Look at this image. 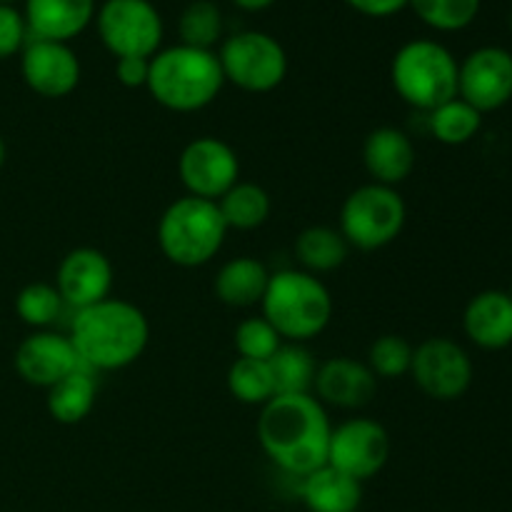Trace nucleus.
<instances>
[{"instance_id":"11","label":"nucleus","mask_w":512,"mask_h":512,"mask_svg":"<svg viewBox=\"0 0 512 512\" xmlns=\"http://www.w3.org/2000/svg\"><path fill=\"white\" fill-rule=\"evenodd\" d=\"M178 175L188 195L218 203L240 180V158L225 140L200 135L180 153Z\"/></svg>"},{"instance_id":"21","label":"nucleus","mask_w":512,"mask_h":512,"mask_svg":"<svg viewBox=\"0 0 512 512\" xmlns=\"http://www.w3.org/2000/svg\"><path fill=\"white\" fill-rule=\"evenodd\" d=\"M300 485V500L308 512H358L363 503V483L340 473L333 465L313 470Z\"/></svg>"},{"instance_id":"29","label":"nucleus","mask_w":512,"mask_h":512,"mask_svg":"<svg viewBox=\"0 0 512 512\" xmlns=\"http://www.w3.org/2000/svg\"><path fill=\"white\" fill-rule=\"evenodd\" d=\"M178 35L183 45L213 50L223 38V13L213 0H193L180 13Z\"/></svg>"},{"instance_id":"33","label":"nucleus","mask_w":512,"mask_h":512,"mask_svg":"<svg viewBox=\"0 0 512 512\" xmlns=\"http://www.w3.org/2000/svg\"><path fill=\"white\" fill-rule=\"evenodd\" d=\"M285 340L280 338L278 330L258 315V318H245L243 323L235 328L233 335V345L238 350L240 358H248V360H265L268 363L278 348L283 345Z\"/></svg>"},{"instance_id":"32","label":"nucleus","mask_w":512,"mask_h":512,"mask_svg":"<svg viewBox=\"0 0 512 512\" xmlns=\"http://www.w3.org/2000/svg\"><path fill=\"white\" fill-rule=\"evenodd\" d=\"M413 350L415 345H410V340H405L403 335H380L368 348V368L373 370V375L378 380L403 378V375H410Z\"/></svg>"},{"instance_id":"37","label":"nucleus","mask_w":512,"mask_h":512,"mask_svg":"<svg viewBox=\"0 0 512 512\" xmlns=\"http://www.w3.org/2000/svg\"><path fill=\"white\" fill-rule=\"evenodd\" d=\"M233 5H238L240 10H248V13H260V10L270 8L275 0H230Z\"/></svg>"},{"instance_id":"1","label":"nucleus","mask_w":512,"mask_h":512,"mask_svg":"<svg viewBox=\"0 0 512 512\" xmlns=\"http://www.w3.org/2000/svg\"><path fill=\"white\" fill-rule=\"evenodd\" d=\"M330 425L325 405L310 395H275L260 408L258 443L283 473L305 478L328 465Z\"/></svg>"},{"instance_id":"30","label":"nucleus","mask_w":512,"mask_h":512,"mask_svg":"<svg viewBox=\"0 0 512 512\" xmlns=\"http://www.w3.org/2000/svg\"><path fill=\"white\" fill-rule=\"evenodd\" d=\"M483 0H410L408 8L438 33H458L473 25Z\"/></svg>"},{"instance_id":"35","label":"nucleus","mask_w":512,"mask_h":512,"mask_svg":"<svg viewBox=\"0 0 512 512\" xmlns=\"http://www.w3.org/2000/svg\"><path fill=\"white\" fill-rule=\"evenodd\" d=\"M150 58H115V78L123 88L138 90L148 85Z\"/></svg>"},{"instance_id":"31","label":"nucleus","mask_w":512,"mask_h":512,"mask_svg":"<svg viewBox=\"0 0 512 512\" xmlns=\"http://www.w3.org/2000/svg\"><path fill=\"white\" fill-rule=\"evenodd\" d=\"M65 303L58 288L50 283H30L15 298V313L25 325L35 330H48L63 313Z\"/></svg>"},{"instance_id":"27","label":"nucleus","mask_w":512,"mask_h":512,"mask_svg":"<svg viewBox=\"0 0 512 512\" xmlns=\"http://www.w3.org/2000/svg\"><path fill=\"white\" fill-rule=\"evenodd\" d=\"M428 128L438 143L443 145H465L483 128V113L465 103L463 98H453L438 105L428 113Z\"/></svg>"},{"instance_id":"14","label":"nucleus","mask_w":512,"mask_h":512,"mask_svg":"<svg viewBox=\"0 0 512 512\" xmlns=\"http://www.w3.org/2000/svg\"><path fill=\"white\" fill-rule=\"evenodd\" d=\"M20 73L35 95L58 100L78 88L80 60L68 43L30 38L20 53Z\"/></svg>"},{"instance_id":"19","label":"nucleus","mask_w":512,"mask_h":512,"mask_svg":"<svg viewBox=\"0 0 512 512\" xmlns=\"http://www.w3.org/2000/svg\"><path fill=\"white\" fill-rule=\"evenodd\" d=\"M463 330L480 350H505L512 345V295L505 290H480L463 310Z\"/></svg>"},{"instance_id":"17","label":"nucleus","mask_w":512,"mask_h":512,"mask_svg":"<svg viewBox=\"0 0 512 512\" xmlns=\"http://www.w3.org/2000/svg\"><path fill=\"white\" fill-rule=\"evenodd\" d=\"M378 393V378L368 363L353 358H330L318 365L313 395L323 405L340 410H360L373 403Z\"/></svg>"},{"instance_id":"4","label":"nucleus","mask_w":512,"mask_h":512,"mask_svg":"<svg viewBox=\"0 0 512 512\" xmlns=\"http://www.w3.org/2000/svg\"><path fill=\"white\" fill-rule=\"evenodd\" d=\"M263 318L278 330L285 343H310L333 320V295L328 285L305 270H280L270 273L268 290L263 295Z\"/></svg>"},{"instance_id":"26","label":"nucleus","mask_w":512,"mask_h":512,"mask_svg":"<svg viewBox=\"0 0 512 512\" xmlns=\"http://www.w3.org/2000/svg\"><path fill=\"white\" fill-rule=\"evenodd\" d=\"M270 373L275 380V393L278 395H310L313 393L315 363L313 353L300 343H283L278 353L268 360Z\"/></svg>"},{"instance_id":"20","label":"nucleus","mask_w":512,"mask_h":512,"mask_svg":"<svg viewBox=\"0 0 512 512\" xmlns=\"http://www.w3.org/2000/svg\"><path fill=\"white\" fill-rule=\"evenodd\" d=\"M98 13L95 0H25L30 38L70 43L90 28Z\"/></svg>"},{"instance_id":"10","label":"nucleus","mask_w":512,"mask_h":512,"mask_svg":"<svg viewBox=\"0 0 512 512\" xmlns=\"http://www.w3.org/2000/svg\"><path fill=\"white\" fill-rule=\"evenodd\" d=\"M410 378L423 395L438 403H453L470 390L475 365L468 350L450 338H428L413 350Z\"/></svg>"},{"instance_id":"2","label":"nucleus","mask_w":512,"mask_h":512,"mask_svg":"<svg viewBox=\"0 0 512 512\" xmlns=\"http://www.w3.org/2000/svg\"><path fill=\"white\" fill-rule=\"evenodd\" d=\"M68 338L90 373H110L138 363L148 348L150 323L138 305L105 298L90 308L75 310Z\"/></svg>"},{"instance_id":"9","label":"nucleus","mask_w":512,"mask_h":512,"mask_svg":"<svg viewBox=\"0 0 512 512\" xmlns=\"http://www.w3.org/2000/svg\"><path fill=\"white\" fill-rule=\"evenodd\" d=\"M93 23L113 58H153L163 45V15L150 0H105Z\"/></svg>"},{"instance_id":"34","label":"nucleus","mask_w":512,"mask_h":512,"mask_svg":"<svg viewBox=\"0 0 512 512\" xmlns=\"http://www.w3.org/2000/svg\"><path fill=\"white\" fill-rule=\"evenodd\" d=\"M30 40L25 15L15 5H0V58H13L23 53Z\"/></svg>"},{"instance_id":"38","label":"nucleus","mask_w":512,"mask_h":512,"mask_svg":"<svg viewBox=\"0 0 512 512\" xmlns=\"http://www.w3.org/2000/svg\"><path fill=\"white\" fill-rule=\"evenodd\" d=\"M5 158H8V148H5V140L3 135H0V168L5 165Z\"/></svg>"},{"instance_id":"5","label":"nucleus","mask_w":512,"mask_h":512,"mask_svg":"<svg viewBox=\"0 0 512 512\" xmlns=\"http://www.w3.org/2000/svg\"><path fill=\"white\" fill-rule=\"evenodd\" d=\"M228 235L218 203L193 195L173 200L158 220V248L178 268H200L220 253Z\"/></svg>"},{"instance_id":"12","label":"nucleus","mask_w":512,"mask_h":512,"mask_svg":"<svg viewBox=\"0 0 512 512\" xmlns=\"http://www.w3.org/2000/svg\"><path fill=\"white\" fill-rule=\"evenodd\" d=\"M390 435L373 418H350L330 433L328 465L358 483L375 478L390 460Z\"/></svg>"},{"instance_id":"24","label":"nucleus","mask_w":512,"mask_h":512,"mask_svg":"<svg viewBox=\"0 0 512 512\" xmlns=\"http://www.w3.org/2000/svg\"><path fill=\"white\" fill-rule=\"evenodd\" d=\"M350 245L338 228L330 225H310L295 238V258L305 273H333L348 260Z\"/></svg>"},{"instance_id":"22","label":"nucleus","mask_w":512,"mask_h":512,"mask_svg":"<svg viewBox=\"0 0 512 512\" xmlns=\"http://www.w3.org/2000/svg\"><path fill=\"white\" fill-rule=\"evenodd\" d=\"M268 283V268L250 255H240V258L220 265L213 280V290L215 298L228 308H253V305L263 303Z\"/></svg>"},{"instance_id":"18","label":"nucleus","mask_w":512,"mask_h":512,"mask_svg":"<svg viewBox=\"0 0 512 512\" xmlns=\"http://www.w3.org/2000/svg\"><path fill=\"white\" fill-rule=\"evenodd\" d=\"M415 145L408 133L393 125L370 130L363 143V165L373 183L398 188L415 170Z\"/></svg>"},{"instance_id":"13","label":"nucleus","mask_w":512,"mask_h":512,"mask_svg":"<svg viewBox=\"0 0 512 512\" xmlns=\"http://www.w3.org/2000/svg\"><path fill=\"white\" fill-rule=\"evenodd\" d=\"M458 98L478 113H495L512 100V53L500 45H483L458 65Z\"/></svg>"},{"instance_id":"39","label":"nucleus","mask_w":512,"mask_h":512,"mask_svg":"<svg viewBox=\"0 0 512 512\" xmlns=\"http://www.w3.org/2000/svg\"><path fill=\"white\" fill-rule=\"evenodd\" d=\"M13 3H18V0H0V5H13Z\"/></svg>"},{"instance_id":"8","label":"nucleus","mask_w":512,"mask_h":512,"mask_svg":"<svg viewBox=\"0 0 512 512\" xmlns=\"http://www.w3.org/2000/svg\"><path fill=\"white\" fill-rule=\"evenodd\" d=\"M220 70L225 83L245 93H270L288 78V53L273 35L263 30H240L220 43Z\"/></svg>"},{"instance_id":"16","label":"nucleus","mask_w":512,"mask_h":512,"mask_svg":"<svg viewBox=\"0 0 512 512\" xmlns=\"http://www.w3.org/2000/svg\"><path fill=\"white\" fill-rule=\"evenodd\" d=\"M53 285L68 308H90V305L110 298L113 263L98 248H73L60 260Z\"/></svg>"},{"instance_id":"23","label":"nucleus","mask_w":512,"mask_h":512,"mask_svg":"<svg viewBox=\"0 0 512 512\" xmlns=\"http://www.w3.org/2000/svg\"><path fill=\"white\" fill-rule=\"evenodd\" d=\"M95 395H98V385H95L93 373L88 368H80L48 388L45 408L55 423L78 425L95 408Z\"/></svg>"},{"instance_id":"28","label":"nucleus","mask_w":512,"mask_h":512,"mask_svg":"<svg viewBox=\"0 0 512 512\" xmlns=\"http://www.w3.org/2000/svg\"><path fill=\"white\" fill-rule=\"evenodd\" d=\"M230 395L243 405H268L275 398V380L265 360L238 358L225 375Z\"/></svg>"},{"instance_id":"3","label":"nucleus","mask_w":512,"mask_h":512,"mask_svg":"<svg viewBox=\"0 0 512 512\" xmlns=\"http://www.w3.org/2000/svg\"><path fill=\"white\" fill-rule=\"evenodd\" d=\"M225 78L215 50L170 45L150 58L148 93L165 110L173 113H198L215 103Z\"/></svg>"},{"instance_id":"40","label":"nucleus","mask_w":512,"mask_h":512,"mask_svg":"<svg viewBox=\"0 0 512 512\" xmlns=\"http://www.w3.org/2000/svg\"><path fill=\"white\" fill-rule=\"evenodd\" d=\"M510 30H512V13H510Z\"/></svg>"},{"instance_id":"6","label":"nucleus","mask_w":512,"mask_h":512,"mask_svg":"<svg viewBox=\"0 0 512 512\" xmlns=\"http://www.w3.org/2000/svg\"><path fill=\"white\" fill-rule=\"evenodd\" d=\"M458 65L460 60L443 43L415 38L400 45L393 55L390 80L403 103L430 113L458 98Z\"/></svg>"},{"instance_id":"7","label":"nucleus","mask_w":512,"mask_h":512,"mask_svg":"<svg viewBox=\"0 0 512 512\" xmlns=\"http://www.w3.org/2000/svg\"><path fill=\"white\" fill-rule=\"evenodd\" d=\"M405 220H408V208L398 188L365 183L340 205L338 230L350 250L370 253L395 243L403 233Z\"/></svg>"},{"instance_id":"25","label":"nucleus","mask_w":512,"mask_h":512,"mask_svg":"<svg viewBox=\"0 0 512 512\" xmlns=\"http://www.w3.org/2000/svg\"><path fill=\"white\" fill-rule=\"evenodd\" d=\"M218 208L228 230H258L268 223L273 213V200L263 185L238 180L218 200Z\"/></svg>"},{"instance_id":"36","label":"nucleus","mask_w":512,"mask_h":512,"mask_svg":"<svg viewBox=\"0 0 512 512\" xmlns=\"http://www.w3.org/2000/svg\"><path fill=\"white\" fill-rule=\"evenodd\" d=\"M350 8L368 18H390L410 5V0H348Z\"/></svg>"},{"instance_id":"15","label":"nucleus","mask_w":512,"mask_h":512,"mask_svg":"<svg viewBox=\"0 0 512 512\" xmlns=\"http://www.w3.org/2000/svg\"><path fill=\"white\" fill-rule=\"evenodd\" d=\"M15 373L33 388H53L75 370L85 368L68 335L55 330H35L15 350Z\"/></svg>"}]
</instances>
